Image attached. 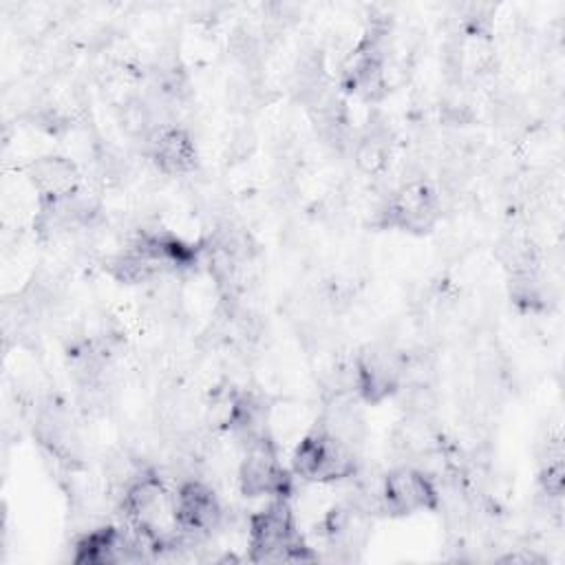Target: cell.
Here are the masks:
<instances>
[{"instance_id":"cell-6","label":"cell","mask_w":565,"mask_h":565,"mask_svg":"<svg viewBox=\"0 0 565 565\" xmlns=\"http://www.w3.org/2000/svg\"><path fill=\"white\" fill-rule=\"evenodd\" d=\"M236 483L241 494L247 499H274L291 492V475L280 463L271 435L258 437L243 446V457L236 468Z\"/></svg>"},{"instance_id":"cell-8","label":"cell","mask_w":565,"mask_h":565,"mask_svg":"<svg viewBox=\"0 0 565 565\" xmlns=\"http://www.w3.org/2000/svg\"><path fill=\"white\" fill-rule=\"evenodd\" d=\"M141 152L163 177H192L199 168V148L183 124L159 126L143 143Z\"/></svg>"},{"instance_id":"cell-5","label":"cell","mask_w":565,"mask_h":565,"mask_svg":"<svg viewBox=\"0 0 565 565\" xmlns=\"http://www.w3.org/2000/svg\"><path fill=\"white\" fill-rule=\"evenodd\" d=\"M404 353L388 344H369L353 360L355 397L362 404H382L404 384Z\"/></svg>"},{"instance_id":"cell-9","label":"cell","mask_w":565,"mask_h":565,"mask_svg":"<svg viewBox=\"0 0 565 565\" xmlns=\"http://www.w3.org/2000/svg\"><path fill=\"white\" fill-rule=\"evenodd\" d=\"M349 152L360 174L371 179L384 177L393 157V132L388 121L373 113L364 128L355 132Z\"/></svg>"},{"instance_id":"cell-1","label":"cell","mask_w":565,"mask_h":565,"mask_svg":"<svg viewBox=\"0 0 565 565\" xmlns=\"http://www.w3.org/2000/svg\"><path fill=\"white\" fill-rule=\"evenodd\" d=\"M247 547L254 563L313 561V554L298 530L296 512L287 497H274L247 519Z\"/></svg>"},{"instance_id":"cell-7","label":"cell","mask_w":565,"mask_h":565,"mask_svg":"<svg viewBox=\"0 0 565 565\" xmlns=\"http://www.w3.org/2000/svg\"><path fill=\"white\" fill-rule=\"evenodd\" d=\"M172 505L177 530L188 536L210 539L212 532L221 530L225 519V508L218 494L201 477L179 481L172 492Z\"/></svg>"},{"instance_id":"cell-12","label":"cell","mask_w":565,"mask_h":565,"mask_svg":"<svg viewBox=\"0 0 565 565\" xmlns=\"http://www.w3.org/2000/svg\"><path fill=\"white\" fill-rule=\"evenodd\" d=\"M391 446L395 455L404 459V463L417 466L428 455L441 448V433L435 426L433 417L404 413V417L393 428Z\"/></svg>"},{"instance_id":"cell-13","label":"cell","mask_w":565,"mask_h":565,"mask_svg":"<svg viewBox=\"0 0 565 565\" xmlns=\"http://www.w3.org/2000/svg\"><path fill=\"white\" fill-rule=\"evenodd\" d=\"M508 294L510 300L525 313L547 311L550 302H554L550 280L543 274V265L508 271Z\"/></svg>"},{"instance_id":"cell-3","label":"cell","mask_w":565,"mask_h":565,"mask_svg":"<svg viewBox=\"0 0 565 565\" xmlns=\"http://www.w3.org/2000/svg\"><path fill=\"white\" fill-rule=\"evenodd\" d=\"M360 470V452L320 426L300 437L291 452L294 477L309 483L349 481Z\"/></svg>"},{"instance_id":"cell-4","label":"cell","mask_w":565,"mask_h":565,"mask_svg":"<svg viewBox=\"0 0 565 565\" xmlns=\"http://www.w3.org/2000/svg\"><path fill=\"white\" fill-rule=\"evenodd\" d=\"M441 505L439 481L415 463H399L380 479V512L388 516H413Z\"/></svg>"},{"instance_id":"cell-11","label":"cell","mask_w":565,"mask_h":565,"mask_svg":"<svg viewBox=\"0 0 565 565\" xmlns=\"http://www.w3.org/2000/svg\"><path fill=\"white\" fill-rule=\"evenodd\" d=\"M360 404L362 402L355 395L327 397L316 426L360 452L366 439V417Z\"/></svg>"},{"instance_id":"cell-10","label":"cell","mask_w":565,"mask_h":565,"mask_svg":"<svg viewBox=\"0 0 565 565\" xmlns=\"http://www.w3.org/2000/svg\"><path fill=\"white\" fill-rule=\"evenodd\" d=\"M26 179L40 194V201L68 196L82 188V170L66 154H40L29 161Z\"/></svg>"},{"instance_id":"cell-2","label":"cell","mask_w":565,"mask_h":565,"mask_svg":"<svg viewBox=\"0 0 565 565\" xmlns=\"http://www.w3.org/2000/svg\"><path fill=\"white\" fill-rule=\"evenodd\" d=\"M441 218V192L426 177H406L393 188L375 210V225L424 236Z\"/></svg>"}]
</instances>
